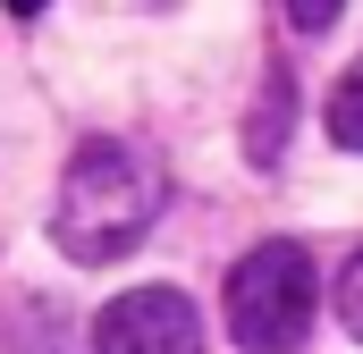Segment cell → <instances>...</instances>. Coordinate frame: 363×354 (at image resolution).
<instances>
[{"label": "cell", "instance_id": "obj_1", "mask_svg": "<svg viewBox=\"0 0 363 354\" xmlns=\"http://www.w3.org/2000/svg\"><path fill=\"white\" fill-rule=\"evenodd\" d=\"M161 202H169V177H161V161L144 144L85 135L77 161H68V177H60V202H51V245L77 270H110V262H127L152 236Z\"/></svg>", "mask_w": 363, "mask_h": 354}, {"label": "cell", "instance_id": "obj_2", "mask_svg": "<svg viewBox=\"0 0 363 354\" xmlns=\"http://www.w3.org/2000/svg\"><path fill=\"white\" fill-rule=\"evenodd\" d=\"M321 321V270L296 236H262L228 270V338L237 354H296Z\"/></svg>", "mask_w": 363, "mask_h": 354}, {"label": "cell", "instance_id": "obj_3", "mask_svg": "<svg viewBox=\"0 0 363 354\" xmlns=\"http://www.w3.org/2000/svg\"><path fill=\"white\" fill-rule=\"evenodd\" d=\"M93 354H203V312L178 287H127L101 304Z\"/></svg>", "mask_w": 363, "mask_h": 354}, {"label": "cell", "instance_id": "obj_4", "mask_svg": "<svg viewBox=\"0 0 363 354\" xmlns=\"http://www.w3.org/2000/svg\"><path fill=\"white\" fill-rule=\"evenodd\" d=\"M0 354H93V329L60 304V295H9Z\"/></svg>", "mask_w": 363, "mask_h": 354}, {"label": "cell", "instance_id": "obj_5", "mask_svg": "<svg viewBox=\"0 0 363 354\" xmlns=\"http://www.w3.org/2000/svg\"><path fill=\"white\" fill-rule=\"evenodd\" d=\"M287 110H296L287 68H271V76H262V101H254V118H245V152H254V169H271L279 152H287Z\"/></svg>", "mask_w": 363, "mask_h": 354}, {"label": "cell", "instance_id": "obj_6", "mask_svg": "<svg viewBox=\"0 0 363 354\" xmlns=\"http://www.w3.org/2000/svg\"><path fill=\"white\" fill-rule=\"evenodd\" d=\"M321 118H330V144L338 152H363V51L347 59V76L330 85V110Z\"/></svg>", "mask_w": 363, "mask_h": 354}, {"label": "cell", "instance_id": "obj_7", "mask_svg": "<svg viewBox=\"0 0 363 354\" xmlns=\"http://www.w3.org/2000/svg\"><path fill=\"white\" fill-rule=\"evenodd\" d=\"M330 304H338V321H347V338L363 346V245L347 253V270H338V287H330Z\"/></svg>", "mask_w": 363, "mask_h": 354}, {"label": "cell", "instance_id": "obj_8", "mask_svg": "<svg viewBox=\"0 0 363 354\" xmlns=\"http://www.w3.org/2000/svg\"><path fill=\"white\" fill-rule=\"evenodd\" d=\"M338 8H347V0H287V25H296V34H330Z\"/></svg>", "mask_w": 363, "mask_h": 354}, {"label": "cell", "instance_id": "obj_9", "mask_svg": "<svg viewBox=\"0 0 363 354\" xmlns=\"http://www.w3.org/2000/svg\"><path fill=\"white\" fill-rule=\"evenodd\" d=\"M0 8H9V17H43V0H0Z\"/></svg>", "mask_w": 363, "mask_h": 354}]
</instances>
